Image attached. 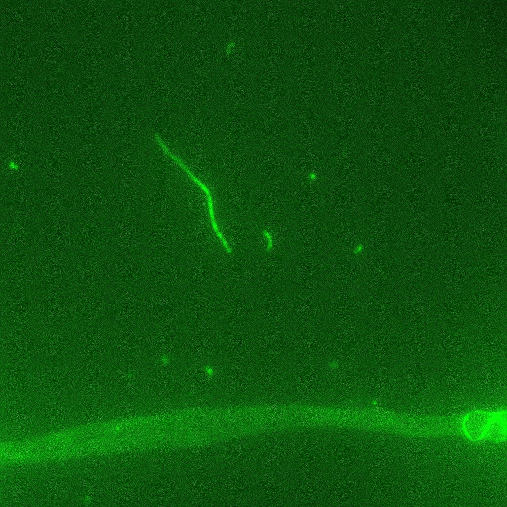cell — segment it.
Returning a JSON list of instances; mask_svg holds the SVG:
<instances>
[{"mask_svg":"<svg viewBox=\"0 0 507 507\" xmlns=\"http://www.w3.org/2000/svg\"><path fill=\"white\" fill-rule=\"evenodd\" d=\"M495 414L485 411H473L466 416L462 421V430L473 441L486 438Z\"/></svg>","mask_w":507,"mask_h":507,"instance_id":"obj_1","label":"cell"},{"mask_svg":"<svg viewBox=\"0 0 507 507\" xmlns=\"http://www.w3.org/2000/svg\"><path fill=\"white\" fill-rule=\"evenodd\" d=\"M173 162L176 165H177L188 176V177L191 179V180L193 182H194L197 186L200 187L206 194L208 202L209 213L213 230L215 232L216 234L217 235L220 240L221 241L222 244L224 248L225 249L226 251H227V252L229 254H233L232 249L230 247L226 239L224 237L221 232L220 231L219 228L217 226L216 223L215 222V219L214 214L213 206L212 197L208 187L204 183H203L198 177H197L195 175V174L193 172V171L191 170V169L187 165V164L178 156H176L173 158Z\"/></svg>","mask_w":507,"mask_h":507,"instance_id":"obj_2","label":"cell"},{"mask_svg":"<svg viewBox=\"0 0 507 507\" xmlns=\"http://www.w3.org/2000/svg\"><path fill=\"white\" fill-rule=\"evenodd\" d=\"M10 167L14 169H18L19 166L17 164H15L13 162H11L10 163Z\"/></svg>","mask_w":507,"mask_h":507,"instance_id":"obj_4","label":"cell"},{"mask_svg":"<svg viewBox=\"0 0 507 507\" xmlns=\"http://www.w3.org/2000/svg\"><path fill=\"white\" fill-rule=\"evenodd\" d=\"M262 231L263 234L267 239L268 241V242L267 246V248H266V250L268 252H270L271 250V249L272 248V246H273V241H272V236L270 235V234L266 229H263Z\"/></svg>","mask_w":507,"mask_h":507,"instance_id":"obj_3","label":"cell"}]
</instances>
